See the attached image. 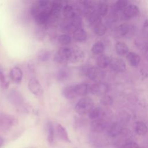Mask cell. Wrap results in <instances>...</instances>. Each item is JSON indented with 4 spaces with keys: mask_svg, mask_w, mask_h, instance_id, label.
I'll list each match as a JSON object with an SVG mask.
<instances>
[{
    "mask_svg": "<svg viewBox=\"0 0 148 148\" xmlns=\"http://www.w3.org/2000/svg\"><path fill=\"white\" fill-rule=\"evenodd\" d=\"M87 33L83 28H79L73 32V39L77 42H84L87 39Z\"/></svg>",
    "mask_w": 148,
    "mask_h": 148,
    "instance_id": "24",
    "label": "cell"
},
{
    "mask_svg": "<svg viewBox=\"0 0 148 148\" xmlns=\"http://www.w3.org/2000/svg\"><path fill=\"white\" fill-rule=\"evenodd\" d=\"M56 132L58 138L62 141L67 143H70L71 140L69 139L68 133L66 128L61 124H57L56 125Z\"/></svg>",
    "mask_w": 148,
    "mask_h": 148,
    "instance_id": "16",
    "label": "cell"
},
{
    "mask_svg": "<svg viewBox=\"0 0 148 148\" xmlns=\"http://www.w3.org/2000/svg\"><path fill=\"white\" fill-rule=\"evenodd\" d=\"M61 11L64 16L68 20L72 19L75 17L80 16L79 9L75 5L68 3L66 2H64Z\"/></svg>",
    "mask_w": 148,
    "mask_h": 148,
    "instance_id": "6",
    "label": "cell"
},
{
    "mask_svg": "<svg viewBox=\"0 0 148 148\" xmlns=\"http://www.w3.org/2000/svg\"><path fill=\"white\" fill-rule=\"evenodd\" d=\"M100 103L104 106H110L113 103V99L112 97L109 95H104L101 97L100 99Z\"/></svg>",
    "mask_w": 148,
    "mask_h": 148,
    "instance_id": "36",
    "label": "cell"
},
{
    "mask_svg": "<svg viewBox=\"0 0 148 148\" xmlns=\"http://www.w3.org/2000/svg\"><path fill=\"white\" fill-rule=\"evenodd\" d=\"M111 58L109 56L105 54H101L97 59V65L100 69H104L110 64Z\"/></svg>",
    "mask_w": 148,
    "mask_h": 148,
    "instance_id": "22",
    "label": "cell"
},
{
    "mask_svg": "<svg viewBox=\"0 0 148 148\" xmlns=\"http://www.w3.org/2000/svg\"><path fill=\"white\" fill-rule=\"evenodd\" d=\"M106 127V122L102 119L98 118L92 121L90 124V129L92 132H100Z\"/></svg>",
    "mask_w": 148,
    "mask_h": 148,
    "instance_id": "13",
    "label": "cell"
},
{
    "mask_svg": "<svg viewBox=\"0 0 148 148\" xmlns=\"http://www.w3.org/2000/svg\"><path fill=\"white\" fill-rule=\"evenodd\" d=\"M71 74L70 69L66 66L62 67L58 69L56 74L57 79L58 81L63 82L67 80Z\"/></svg>",
    "mask_w": 148,
    "mask_h": 148,
    "instance_id": "20",
    "label": "cell"
},
{
    "mask_svg": "<svg viewBox=\"0 0 148 148\" xmlns=\"http://www.w3.org/2000/svg\"><path fill=\"white\" fill-rule=\"evenodd\" d=\"M121 12L124 19L130 20L138 16L140 12L139 8L136 5L132 3H128Z\"/></svg>",
    "mask_w": 148,
    "mask_h": 148,
    "instance_id": "7",
    "label": "cell"
},
{
    "mask_svg": "<svg viewBox=\"0 0 148 148\" xmlns=\"http://www.w3.org/2000/svg\"><path fill=\"white\" fill-rule=\"evenodd\" d=\"M130 27L126 24H122L117 26L115 29V34L119 37L125 36L130 32Z\"/></svg>",
    "mask_w": 148,
    "mask_h": 148,
    "instance_id": "27",
    "label": "cell"
},
{
    "mask_svg": "<svg viewBox=\"0 0 148 148\" xmlns=\"http://www.w3.org/2000/svg\"><path fill=\"white\" fill-rule=\"evenodd\" d=\"M88 113L89 118L91 120H94L99 118V116L101 113V110L99 107L93 106Z\"/></svg>",
    "mask_w": 148,
    "mask_h": 148,
    "instance_id": "32",
    "label": "cell"
},
{
    "mask_svg": "<svg viewBox=\"0 0 148 148\" xmlns=\"http://www.w3.org/2000/svg\"><path fill=\"white\" fill-rule=\"evenodd\" d=\"M94 106L93 100L88 97H83L76 103L75 110L80 115H84L88 113Z\"/></svg>",
    "mask_w": 148,
    "mask_h": 148,
    "instance_id": "4",
    "label": "cell"
},
{
    "mask_svg": "<svg viewBox=\"0 0 148 148\" xmlns=\"http://www.w3.org/2000/svg\"><path fill=\"white\" fill-rule=\"evenodd\" d=\"M53 1H38L31 8V13L35 23L39 25H45L54 21L52 14Z\"/></svg>",
    "mask_w": 148,
    "mask_h": 148,
    "instance_id": "1",
    "label": "cell"
},
{
    "mask_svg": "<svg viewBox=\"0 0 148 148\" xmlns=\"http://www.w3.org/2000/svg\"><path fill=\"white\" fill-rule=\"evenodd\" d=\"M3 142H4V140H3V138L2 137H1L0 136V147L3 145Z\"/></svg>",
    "mask_w": 148,
    "mask_h": 148,
    "instance_id": "38",
    "label": "cell"
},
{
    "mask_svg": "<svg viewBox=\"0 0 148 148\" xmlns=\"http://www.w3.org/2000/svg\"><path fill=\"white\" fill-rule=\"evenodd\" d=\"M92 28L94 34L98 36H103L106 34L107 31L106 27L104 24H102V23L95 25V26L92 27Z\"/></svg>",
    "mask_w": 148,
    "mask_h": 148,
    "instance_id": "31",
    "label": "cell"
},
{
    "mask_svg": "<svg viewBox=\"0 0 148 148\" xmlns=\"http://www.w3.org/2000/svg\"><path fill=\"white\" fill-rule=\"evenodd\" d=\"M87 20L92 27L102 23V17H101L95 10L90 12L86 14Z\"/></svg>",
    "mask_w": 148,
    "mask_h": 148,
    "instance_id": "17",
    "label": "cell"
},
{
    "mask_svg": "<svg viewBox=\"0 0 148 148\" xmlns=\"http://www.w3.org/2000/svg\"><path fill=\"white\" fill-rule=\"evenodd\" d=\"M47 130V139L49 144L51 145L54 143V135H55V128L54 126L51 122H48L46 126Z\"/></svg>",
    "mask_w": 148,
    "mask_h": 148,
    "instance_id": "26",
    "label": "cell"
},
{
    "mask_svg": "<svg viewBox=\"0 0 148 148\" xmlns=\"http://www.w3.org/2000/svg\"><path fill=\"white\" fill-rule=\"evenodd\" d=\"M135 131L139 135H144L146 134L147 128L146 124L142 121H137L135 124Z\"/></svg>",
    "mask_w": 148,
    "mask_h": 148,
    "instance_id": "30",
    "label": "cell"
},
{
    "mask_svg": "<svg viewBox=\"0 0 148 148\" xmlns=\"http://www.w3.org/2000/svg\"><path fill=\"white\" fill-rule=\"evenodd\" d=\"M10 77L15 83H20L23 79V72L21 69L18 66L12 68L10 71Z\"/></svg>",
    "mask_w": 148,
    "mask_h": 148,
    "instance_id": "14",
    "label": "cell"
},
{
    "mask_svg": "<svg viewBox=\"0 0 148 148\" xmlns=\"http://www.w3.org/2000/svg\"><path fill=\"white\" fill-rule=\"evenodd\" d=\"M115 50L117 54L121 56H126L129 52V48L127 45L123 42H118L116 43Z\"/></svg>",
    "mask_w": 148,
    "mask_h": 148,
    "instance_id": "23",
    "label": "cell"
},
{
    "mask_svg": "<svg viewBox=\"0 0 148 148\" xmlns=\"http://www.w3.org/2000/svg\"><path fill=\"white\" fill-rule=\"evenodd\" d=\"M105 48V46L103 42L101 41H97L92 46L91 50L93 54L95 55H99L101 54L104 51Z\"/></svg>",
    "mask_w": 148,
    "mask_h": 148,
    "instance_id": "29",
    "label": "cell"
},
{
    "mask_svg": "<svg viewBox=\"0 0 148 148\" xmlns=\"http://www.w3.org/2000/svg\"><path fill=\"white\" fill-rule=\"evenodd\" d=\"M90 85L87 83H82L75 84V91L77 96L86 97L90 92Z\"/></svg>",
    "mask_w": 148,
    "mask_h": 148,
    "instance_id": "15",
    "label": "cell"
},
{
    "mask_svg": "<svg viewBox=\"0 0 148 148\" xmlns=\"http://www.w3.org/2000/svg\"><path fill=\"white\" fill-rule=\"evenodd\" d=\"M108 90L109 87L106 83L98 82L90 85V92L95 95L103 96L106 94Z\"/></svg>",
    "mask_w": 148,
    "mask_h": 148,
    "instance_id": "9",
    "label": "cell"
},
{
    "mask_svg": "<svg viewBox=\"0 0 148 148\" xmlns=\"http://www.w3.org/2000/svg\"><path fill=\"white\" fill-rule=\"evenodd\" d=\"M51 56L50 52L46 49H42L40 50L38 54V59L42 62L47 61L49 60Z\"/></svg>",
    "mask_w": 148,
    "mask_h": 148,
    "instance_id": "33",
    "label": "cell"
},
{
    "mask_svg": "<svg viewBox=\"0 0 148 148\" xmlns=\"http://www.w3.org/2000/svg\"><path fill=\"white\" fill-rule=\"evenodd\" d=\"M95 10L101 17L105 16L108 12V5L105 1H100L97 5Z\"/></svg>",
    "mask_w": 148,
    "mask_h": 148,
    "instance_id": "25",
    "label": "cell"
},
{
    "mask_svg": "<svg viewBox=\"0 0 148 148\" xmlns=\"http://www.w3.org/2000/svg\"><path fill=\"white\" fill-rule=\"evenodd\" d=\"M126 58L128 64L132 66H137L140 61V57L136 53L129 51L126 55Z\"/></svg>",
    "mask_w": 148,
    "mask_h": 148,
    "instance_id": "21",
    "label": "cell"
},
{
    "mask_svg": "<svg viewBox=\"0 0 148 148\" xmlns=\"http://www.w3.org/2000/svg\"><path fill=\"white\" fill-rule=\"evenodd\" d=\"M82 21L80 16L75 17L68 20V21L65 24L63 27L64 31L67 33L73 32L75 31L82 27Z\"/></svg>",
    "mask_w": 148,
    "mask_h": 148,
    "instance_id": "8",
    "label": "cell"
},
{
    "mask_svg": "<svg viewBox=\"0 0 148 148\" xmlns=\"http://www.w3.org/2000/svg\"><path fill=\"white\" fill-rule=\"evenodd\" d=\"M121 148H140L139 145L134 142H130L123 145Z\"/></svg>",
    "mask_w": 148,
    "mask_h": 148,
    "instance_id": "37",
    "label": "cell"
},
{
    "mask_svg": "<svg viewBox=\"0 0 148 148\" xmlns=\"http://www.w3.org/2000/svg\"><path fill=\"white\" fill-rule=\"evenodd\" d=\"M17 119L12 115L5 113L0 114V129L3 131H8L17 123Z\"/></svg>",
    "mask_w": 148,
    "mask_h": 148,
    "instance_id": "5",
    "label": "cell"
},
{
    "mask_svg": "<svg viewBox=\"0 0 148 148\" xmlns=\"http://www.w3.org/2000/svg\"><path fill=\"white\" fill-rule=\"evenodd\" d=\"M123 131L122 125L119 123H114L108 128V134L110 137L114 138L119 135Z\"/></svg>",
    "mask_w": 148,
    "mask_h": 148,
    "instance_id": "18",
    "label": "cell"
},
{
    "mask_svg": "<svg viewBox=\"0 0 148 148\" xmlns=\"http://www.w3.org/2000/svg\"><path fill=\"white\" fill-rule=\"evenodd\" d=\"M9 86V82L3 72L0 70V87L2 89H7Z\"/></svg>",
    "mask_w": 148,
    "mask_h": 148,
    "instance_id": "35",
    "label": "cell"
},
{
    "mask_svg": "<svg viewBox=\"0 0 148 148\" xmlns=\"http://www.w3.org/2000/svg\"><path fill=\"white\" fill-rule=\"evenodd\" d=\"M83 73L91 80L98 82L104 77V72L98 66H85L82 68Z\"/></svg>",
    "mask_w": 148,
    "mask_h": 148,
    "instance_id": "3",
    "label": "cell"
},
{
    "mask_svg": "<svg viewBox=\"0 0 148 148\" xmlns=\"http://www.w3.org/2000/svg\"><path fill=\"white\" fill-rule=\"evenodd\" d=\"M8 99L13 105L16 106H21L24 102V98L21 94L15 90H11L9 92L8 95Z\"/></svg>",
    "mask_w": 148,
    "mask_h": 148,
    "instance_id": "11",
    "label": "cell"
},
{
    "mask_svg": "<svg viewBox=\"0 0 148 148\" xmlns=\"http://www.w3.org/2000/svg\"><path fill=\"white\" fill-rule=\"evenodd\" d=\"M83 56V52L75 48L64 46L60 48L54 56V61L58 64H66L79 61Z\"/></svg>",
    "mask_w": 148,
    "mask_h": 148,
    "instance_id": "2",
    "label": "cell"
},
{
    "mask_svg": "<svg viewBox=\"0 0 148 148\" xmlns=\"http://www.w3.org/2000/svg\"><path fill=\"white\" fill-rule=\"evenodd\" d=\"M28 87L29 90L36 96L40 97L43 94L42 86L36 78L32 77L29 79L28 83Z\"/></svg>",
    "mask_w": 148,
    "mask_h": 148,
    "instance_id": "10",
    "label": "cell"
},
{
    "mask_svg": "<svg viewBox=\"0 0 148 148\" xmlns=\"http://www.w3.org/2000/svg\"><path fill=\"white\" fill-rule=\"evenodd\" d=\"M109 65L113 71L117 72H123L125 71L126 69L125 62L119 58H114L111 59Z\"/></svg>",
    "mask_w": 148,
    "mask_h": 148,
    "instance_id": "12",
    "label": "cell"
},
{
    "mask_svg": "<svg viewBox=\"0 0 148 148\" xmlns=\"http://www.w3.org/2000/svg\"><path fill=\"white\" fill-rule=\"evenodd\" d=\"M128 4V2L127 1L124 0H120L116 1L112 6V10L114 13H116L119 12H122L123 10L125 8V7Z\"/></svg>",
    "mask_w": 148,
    "mask_h": 148,
    "instance_id": "28",
    "label": "cell"
},
{
    "mask_svg": "<svg viewBox=\"0 0 148 148\" xmlns=\"http://www.w3.org/2000/svg\"><path fill=\"white\" fill-rule=\"evenodd\" d=\"M62 94L64 98L68 99H72L77 97L75 84L70 85L64 87L62 90Z\"/></svg>",
    "mask_w": 148,
    "mask_h": 148,
    "instance_id": "19",
    "label": "cell"
},
{
    "mask_svg": "<svg viewBox=\"0 0 148 148\" xmlns=\"http://www.w3.org/2000/svg\"><path fill=\"white\" fill-rule=\"evenodd\" d=\"M58 42L59 43L63 45V46H66L69 45L72 40V38L71 36L68 34H62L58 37Z\"/></svg>",
    "mask_w": 148,
    "mask_h": 148,
    "instance_id": "34",
    "label": "cell"
}]
</instances>
